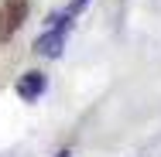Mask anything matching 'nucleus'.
<instances>
[{
  "mask_svg": "<svg viewBox=\"0 0 161 157\" xmlns=\"http://www.w3.org/2000/svg\"><path fill=\"white\" fill-rule=\"evenodd\" d=\"M31 0H0V44H7L14 31L24 24Z\"/></svg>",
  "mask_w": 161,
  "mask_h": 157,
  "instance_id": "1",
  "label": "nucleus"
},
{
  "mask_svg": "<svg viewBox=\"0 0 161 157\" xmlns=\"http://www.w3.org/2000/svg\"><path fill=\"white\" fill-rule=\"evenodd\" d=\"M69 24H72V21H65V14L62 17H52V28L34 41V51L45 55V58H58L62 48H65V31H69Z\"/></svg>",
  "mask_w": 161,
  "mask_h": 157,
  "instance_id": "2",
  "label": "nucleus"
},
{
  "mask_svg": "<svg viewBox=\"0 0 161 157\" xmlns=\"http://www.w3.org/2000/svg\"><path fill=\"white\" fill-rule=\"evenodd\" d=\"M41 92H45V75H41V72H28V75H21V82H17V96H21V99L34 102Z\"/></svg>",
  "mask_w": 161,
  "mask_h": 157,
  "instance_id": "3",
  "label": "nucleus"
},
{
  "mask_svg": "<svg viewBox=\"0 0 161 157\" xmlns=\"http://www.w3.org/2000/svg\"><path fill=\"white\" fill-rule=\"evenodd\" d=\"M86 7H89V0H72V3H69V10H65V21H75Z\"/></svg>",
  "mask_w": 161,
  "mask_h": 157,
  "instance_id": "4",
  "label": "nucleus"
},
{
  "mask_svg": "<svg viewBox=\"0 0 161 157\" xmlns=\"http://www.w3.org/2000/svg\"><path fill=\"white\" fill-rule=\"evenodd\" d=\"M58 157H72V154H69V150H62V154H58Z\"/></svg>",
  "mask_w": 161,
  "mask_h": 157,
  "instance_id": "5",
  "label": "nucleus"
}]
</instances>
